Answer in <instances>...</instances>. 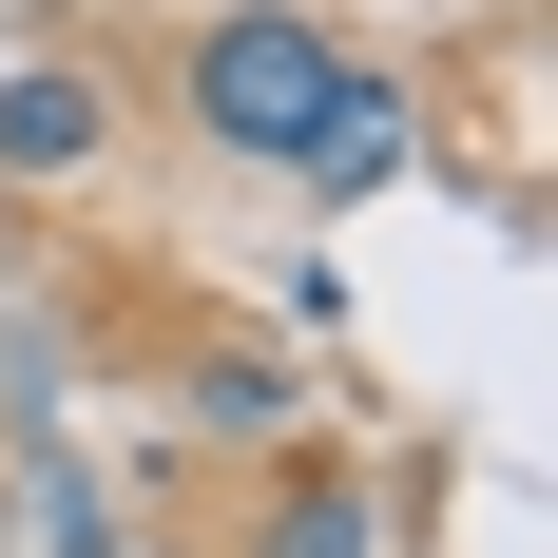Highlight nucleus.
<instances>
[{
  "label": "nucleus",
  "instance_id": "obj_1",
  "mask_svg": "<svg viewBox=\"0 0 558 558\" xmlns=\"http://www.w3.org/2000/svg\"><path fill=\"white\" fill-rule=\"evenodd\" d=\"M404 77L366 39H347V20H308V0H231L213 39H193V135H213V155H251V173H289V193H386L404 173Z\"/></svg>",
  "mask_w": 558,
  "mask_h": 558
},
{
  "label": "nucleus",
  "instance_id": "obj_2",
  "mask_svg": "<svg viewBox=\"0 0 558 558\" xmlns=\"http://www.w3.org/2000/svg\"><path fill=\"white\" fill-rule=\"evenodd\" d=\"M173 404H193L213 444H289V424H308V366H289L270 328H193L173 347Z\"/></svg>",
  "mask_w": 558,
  "mask_h": 558
},
{
  "label": "nucleus",
  "instance_id": "obj_3",
  "mask_svg": "<svg viewBox=\"0 0 558 558\" xmlns=\"http://www.w3.org/2000/svg\"><path fill=\"white\" fill-rule=\"evenodd\" d=\"M97 155H116V97L77 58H20L0 77V173H97Z\"/></svg>",
  "mask_w": 558,
  "mask_h": 558
},
{
  "label": "nucleus",
  "instance_id": "obj_4",
  "mask_svg": "<svg viewBox=\"0 0 558 558\" xmlns=\"http://www.w3.org/2000/svg\"><path fill=\"white\" fill-rule=\"evenodd\" d=\"M251 558H386V501L347 482V462H289V501H270V539Z\"/></svg>",
  "mask_w": 558,
  "mask_h": 558
}]
</instances>
